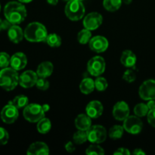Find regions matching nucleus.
Returning a JSON list of instances; mask_svg holds the SVG:
<instances>
[{
	"instance_id": "1a4fd4ad",
	"label": "nucleus",
	"mask_w": 155,
	"mask_h": 155,
	"mask_svg": "<svg viewBox=\"0 0 155 155\" xmlns=\"http://www.w3.org/2000/svg\"><path fill=\"white\" fill-rule=\"evenodd\" d=\"M1 119L5 124H14L15 121L18 120L19 113H18V109L15 107L14 104L9 102L8 104H6L2 110H1Z\"/></svg>"
},
{
	"instance_id": "0eeeda50",
	"label": "nucleus",
	"mask_w": 155,
	"mask_h": 155,
	"mask_svg": "<svg viewBox=\"0 0 155 155\" xmlns=\"http://www.w3.org/2000/svg\"><path fill=\"white\" fill-rule=\"evenodd\" d=\"M87 70L89 74L94 77H98L104 72L105 61L101 56H95L88 61Z\"/></svg>"
},
{
	"instance_id": "7c9ffc66",
	"label": "nucleus",
	"mask_w": 155,
	"mask_h": 155,
	"mask_svg": "<svg viewBox=\"0 0 155 155\" xmlns=\"http://www.w3.org/2000/svg\"><path fill=\"white\" fill-rule=\"evenodd\" d=\"M86 154L88 155H104V151L98 144H92L88 147Z\"/></svg>"
},
{
	"instance_id": "f3484780",
	"label": "nucleus",
	"mask_w": 155,
	"mask_h": 155,
	"mask_svg": "<svg viewBox=\"0 0 155 155\" xmlns=\"http://www.w3.org/2000/svg\"><path fill=\"white\" fill-rule=\"evenodd\" d=\"M27 64V58L25 54L23 52H17L11 57L10 65L16 71L24 69Z\"/></svg>"
},
{
	"instance_id": "cd10ccee",
	"label": "nucleus",
	"mask_w": 155,
	"mask_h": 155,
	"mask_svg": "<svg viewBox=\"0 0 155 155\" xmlns=\"http://www.w3.org/2000/svg\"><path fill=\"white\" fill-rule=\"evenodd\" d=\"M73 140L77 145H82L85 143L86 141H88L87 131L78 130V131L76 132L73 136Z\"/></svg>"
},
{
	"instance_id": "6ab92c4d",
	"label": "nucleus",
	"mask_w": 155,
	"mask_h": 155,
	"mask_svg": "<svg viewBox=\"0 0 155 155\" xmlns=\"http://www.w3.org/2000/svg\"><path fill=\"white\" fill-rule=\"evenodd\" d=\"M92 118L87 114H81L77 117L75 120V126L77 130L87 131L92 127Z\"/></svg>"
},
{
	"instance_id": "aec40b11",
	"label": "nucleus",
	"mask_w": 155,
	"mask_h": 155,
	"mask_svg": "<svg viewBox=\"0 0 155 155\" xmlns=\"http://www.w3.org/2000/svg\"><path fill=\"white\" fill-rule=\"evenodd\" d=\"M53 71H54V66L52 63L50 61H44L38 66L36 74L39 77L47 78L52 74Z\"/></svg>"
},
{
	"instance_id": "4c0bfd02",
	"label": "nucleus",
	"mask_w": 155,
	"mask_h": 155,
	"mask_svg": "<svg viewBox=\"0 0 155 155\" xmlns=\"http://www.w3.org/2000/svg\"><path fill=\"white\" fill-rule=\"evenodd\" d=\"M114 154L115 155H130V152L127 148H120L117 149L116 151L114 152Z\"/></svg>"
},
{
	"instance_id": "473e14b6",
	"label": "nucleus",
	"mask_w": 155,
	"mask_h": 155,
	"mask_svg": "<svg viewBox=\"0 0 155 155\" xmlns=\"http://www.w3.org/2000/svg\"><path fill=\"white\" fill-rule=\"evenodd\" d=\"M11 57L7 52H0V68H8L10 65Z\"/></svg>"
},
{
	"instance_id": "f704fd0d",
	"label": "nucleus",
	"mask_w": 155,
	"mask_h": 155,
	"mask_svg": "<svg viewBox=\"0 0 155 155\" xmlns=\"http://www.w3.org/2000/svg\"><path fill=\"white\" fill-rule=\"evenodd\" d=\"M123 79L127 83H133L136 79V74L133 70H127L123 75Z\"/></svg>"
},
{
	"instance_id": "39448f33",
	"label": "nucleus",
	"mask_w": 155,
	"mask_h": 155,
	"mask_svg": "<svg viewBox=\"0 0 155 155\" xmlns=\"http://www.w3.org/2000/svg\"><path fill=\"white\" fill-rule=\"evenodd\" d=\"M45 111L42 105L38 104H28L24 108L23 116L26 120L30 123H36L45 117Z\"/></svg>"
},
{
	"instance_id": "de8ad7c7",
	"label": "nucleus",
	"mask_w": 155,
	"mask_h": 155,
	"mask_svg": "<svg viewBox=\"0 0 155 155\" xmlns=\"http://www.w3.org/2000/svg\"><path fill=\"white\" fill-rule=\"evenodd\" d=\"M0 11H1V5H0Z\"/></svg>"
},
{
	"instance_id": "37998d69",
	"label": "nucleus",
	"mask_w": 155,
	"mask_h": 155,
	"mask_svg": "<svg viewBox=\"0 0 155 155\" xmlns=\"http://www.w3.org/2000/svg\"><path fill=\"white\" fill-rule=\"evenodd\" d=\"M42 109H43V110L45 111V113H46V112L49 110V105H48V104H43V105H42Z\"/></svg>"
},
{
	"instance_id": "423d86ee",
	"label": "nucleus",
	"mask_w": 155,
	"mask_h": 155,
	"mask_svg": "<svg viewBox=\"0 0 155 155\" xmlns=\"http://www.w3.org/2000/svg\"><path fill=\"white\" fill-rule=\"evenodd\" d=\"M88 141L92 144H100L105 141L107 138V130L100 125L92 126L87 130Z\"/></svg>"
},
{
	"instance_id": "f8f14e48",
	"label": "nucleus",
	"mask_w": 155,
	"mask_h": 155,
	"mask_svg": "<svg viewBox=\"0 0 155 155\" xmlns=\"http://www.w3.org/2000/svg\"><path fill=\"white\" fill-rule=\"evenodd\" d=\"M37 74L33 71H26L19 76V84L23 88L28 89L35 86L37 81Z\"/></svg>"
},
{
	"instance_id": "393cba45",
	"label": "nucleus",
	"mask_w": 155,
	"mask_h": 155,
	"mask_svg": "<svg viewBox=\"0 0 155 155\" xmlns=\"http://www.w3.org/2000/svg\"><path fill=\"white\" fill-rule=\"evenodd\" d=\"M12 104L15 106L18 109L24 108L29 104V99L26 95H19L15 97L12 101H10Z\"/></svg>"
},
{
	"instance_id": "c03bdc74",
	"label": "nucleus",
	"mask_w": 155,
	"mask_h": 155,
	"mask_svg": "<svg viewBox=\"0 0 155 155\" xmlns=\"http://www.w3.org/2000/svg\"><path fill=\"white\" fill-rule=\"evenodd\" d=\"M132 1H133V0H122L123 2L126 5H130V3L132 2Z\"/></svg>"
},
{
	"instance_id": "2eb2a0df",
	"label": "nucleus",
	"mask_w": 155,
	"mask_h": 155,
	"mask_svg": "<svg viewBox=\"0 0 155 155\" xmlns=\"http://www.w3.org/2000/svg\"><path fill=\"white\" fill-rule=\"evenodd\" d=\"M103 105L100 101H92L87 104L86 107V114L92 119L98 118L103 113Z\"/></svg>"
},
{
	"instance_id": "9d476101",
	"label": "nucleus",
	"mask_w": 155,
	"mask_h": 155,
	"mask_svg": "<svg viewBox=\"0 0 155 155\" xmlns=\"http://www.w3.org/2000/svg\"><path fill=\"white\" fill-rule=\"evenodd\" d=\"M141 98L145 101L155 100V80H148L143 82L139 89Z\"/></svg>"
},
{
	"instance_id": "a18cd8bd",
	"label": "nucleus",
	"mask_w": 155,
	"mask_h": 155,
	"mask_svg": "<svg viewBox=\"0 0 155 155\" xmlns=\"http://www.w3.org/2000/svg\"><path fill=\"white\" fill-rule=\"evenodd\" d=\"M18 1L21 3H29L33 1V0H18Z\"/></svg>"
},
{
	"instance_id": "58836bf2",
	"label": "nucleus",
	"mask_w": 155,
	"mask_h": 155,
	"mask_svg": "<svg viewBox=\"0 0 155 155\" xmlns=\"http://www.w3.org/2000/svg\"><path fill=\"white\" fill-rule=\"evenodd\" d=\"M65 149H66V151H68V152L72 153L75 151L76 148L72 142H68V143L65 145Z\"/></svg>"
},
{
	"instance_id": "5701e85b",
	"label": "nucleus",
	"mask_w": 155,
	"mask_h": 155,
	"mask_svg": "<svg viewBox=\"0 0 155 155\" xmlns=\"http://www.w3.org/2000/svg\"><path fill=\"white\" fill-rule=\"evenodd\" d=\"M51 127V121L48 118L43 117L40 120L38 121L37 130L41 134H46L50 131Z\"/></svg>"
},
{
	"instance_id": "72a5a7b5",
	"label": "nucleus",
	"mask_w": 155,
	"mask_h": 155,
	"mask_svg": "<svg viewBox=\"0 0 155 155\" xmlns=\"http://www.w3.org/2000/svg\"><path fill=\"white\" fill-rule=\"evenodd\" d=\"M36 86L39 90L45 91L49 88V82L46 80V78L39 77L36 81Z\"/></svg>"
},
{
	"instance_id": "4be33fe9",
	"label": "nucleus",
	"mask_w": 155,
	"mask_h": 155,
	"mask_svg": "<svg viewBox=\"0 0 155 155\" xmlns=\"http://www.w3.org/2000/svg\"><path fill=\"white\" fill-rule=\"evenodd\" d=\"M95 89V81L91 78L83 79L80 84V91L85 95L92 93Z\"/></svg>"
},
{
	"instance_id": "a878e982",
	"label": "nucleus",
	"mask_w": 155,
	"mask_h": 155,
	"mask_svg": "<svg viewBox=\"0 0 155 155\" xmlns=\"http://www.w3.org/2000/svg\"><path fill=\"white\" fill-rule=\"evenodd\" d=\"M124 130H124V127H121L120 125L114 126L109 130V137L112 139H114V140L120 139V138H122L123 135H124Z\"/></svg>"
},
{
	"instance_id": "2f4dec72",
	"label": "nucleus",
	"mask_w": 155,
	"mask_h": 155,
	"mask_svg": "<svg viewBox=\"0 0 155 155\" xmlns=\"http://www.w3.org/2000/svg\"><path fill=\"white\" fill-rule=\"evenodd\" d=\"M107 81L104 77H98L95 80V89L99 92L104 91L107 88Z\"/></svg>"
},
{
	"instance_id": "9b49d317",
	"label": "nucleus",
	"mask_w": 155,
	"mask_h": 155,
	"mask_svg": "<svg viewBox=\"0 0 155 155\" xmlns=\"http://www.w3.org/2000/svg\"><path fill=\"white\" fill-rule=\"evenodd\" d=\"M103 18L101 14L98 12H92L86 15L83 20V26L86 29L89 30H95L101 25Z\"/></svg>"
},
{
	"instance_id": "f257e3e1",
	"label": "nucleus",
	"mask_w": 155,
	"mask_h": 155,
	"mask_svg": "<svg viewBox=\"0 0 155 155\" xmlns=\"http://www.w3.org/2000/svg\"><path fill=\"white\" fill-rule=\"evenodd\" d=\"M4 15L13 25H18L25 20L27 17V10L23 3L15 1L8 2L4 8Z\"/></svg>"
},
{
	"instance_id": "e433bc0d",
	"label": "nucleus",
	"mask_w": 155,
	"mask_h": 155,
	"mask_svg": "<svg viewBox=\"0 0 155 155\" xmlns=\"http://www.w3.org/2000/svg\"><path fill=\"white\" fill-rule=\"evenodd\" d=\"M147 117H148V122L151 127H155V109L151 110L148 111V114H147Z\"/></svg>"
},
{
	"instance_id": "f03ea898",
	"label": "nucleus",
	"mask_w": 155,
	"mask_h": 155,
	"mask_svg": "<svg viewBox=\"0 0 155 155\" xmlns=\"http://www.w3.org/2000/svg\"><path fill=\"white\" fill-rule=\"evenodd\" d=\"M24 37L31 42H40L46 40L48 36L46 28L39 22H32L26 27L24 31Z\"/></svg>"
},
{
	"instance_id": "bb28decb",
	"label": "nucleus",
	"mask_w": 155,
	"mask_h": 155,
	"mask_svg": "<svg viewBox=\"0 0 155 155\" xmlns=\"http://www.w3.org/2000/svg\"><path fill=\"white\" fill-rule=\"evenodd\" d=\"M45 42L50 47L57 48L61 45V38L56 33H50L47 36Z\"/></svg>"
},
{
	"instance_id": "79ce46f5",
	"label": "nucleus",
	"mask_w": 155,
	"mask_h": 155,
	"mask_svg": "<svg viewBox=\"0 0 155 155\" xmlns=\"http://www.w3.org/2000/svg\"><path fill=\"white\" fill-rule=\"evenodd\" d=\"M46 1L48 4L51 5H56L58 2V0H46Z\"/></svg>"
},
{
	"instance_id": "a211bd4d",
	"label": "nucleus",
	"mask_w": 155,
	"mask_h": 155,
	"mask_svg": "<svg viewBox=\"0 0 155 155\" xmlns=\"http://www.w3.org/2000/svg\"><path fill=\"white\" fill-rule=\"evenodd\" d=\"M8 36L11 42L18 44L23 40L24 37V33L19 26L13 24L8 30Z\"/></svg>"
},
{
	"instance_id": "c85d7f7f",
	"label": "nucleus",
	"mask_w": 155,
	"mask_h": 155,
	"mask_svg": "<svg viewBox=\"0 0 155 155\" xmlns=\"http://www.w3.org/2000/svg\"><path fill=\"white\" fill-rule=\"evenodd\" d=\"M91 36H92L91 30L85 28L79 32L78 35H77V40L81 44L89 43L91 39Z\"/></svg>"
},
{
	"instance_id": "7ed1b4c3",
	"label": "nucleus",
	"mask_w": 155,
	"mask_h": 155,
	"mask_svg": "<svg viewBox=\"0 0 155 155\" xmlns=\"http://www.w3.org/2000/svg\"><path fill=\"white\" fill-rule=\"evenodd\" d=\"M19 84L18 71L12 67L2 68L0 71V86L5 91H12Z\"/></svg>"
},
{
	"instance_id": "20e7f679",
	"label": "nucleus",
	"mask_w": 155,
	"mask_h": 155,
	"mask_svg": "<svg viewBox=\"0 0 155 155\" xmlns=\"http://www.w3.org/2000/svg\"><path fill=\"white\" fill-rule=\"evenodd\" d=\"M66 16L71 21H79L85 15V7L83 2L78 0H70L65 6Z\"/></svg>"
},
{
	"instance_id": "c756f323",
	"label": "nucleus",
	"mask_w": 155,
	"mask_h": 155,
	"mask_svg": "<svg viewBox=\"0 0 155 155\" xmlns=\"http://www.w3.org/2000/svg\"><path fill=\"white\" fill-rule=\"evenodd\" d=\"M149 109H148L147 104H144V103H139V104H136L134 107V113L139 117H142L148 114Z\"/></svg>"
},
{
	"instance_id": "b1692460",
	"label": "nucleus",
	"mask_w": 155,
	"mask_h": 155,
	"mask_svg": "<svg viewBox=\"0 0 155 155\" xmlns=\"http://www.w3.org/2000/svg\"><path fill=\"white\" fill-rule=\"evenodd\" d=\"M122 0H104L103 5L108 12H116L120 8Z\"/></svg>"
},
{
	"instance_id": "49530a36",
	"label": "nucleus",
	"mask_w": 155,
	"mask_h": 155,
	"mask_svg": "<svg viewBox=\"0 0 155 155\" xmlns=\"http://www.w3.org/2000/svg\"><path fill=\"white\" fill-rule=\"evenodd\" d=\"M2 21L3 20H2L1 18H0V31L2 30Z\"/></svg>"
},
{
	"instance_id": "ea45409f",
	"label": "nucleus",
	"mask_w": 155,
	"mask_h": 155,
	"mask_svg": "<svg viewBox=\"0 0 155 155\" xmlns=\"http://www.w3.org/2000/svg\"><path fill=\"white\" fill-rule=\"evenodd\" d=\"M147 106H148L149 110L155 109V101L154 100H149L148 102L147 103Z\"/></svg>"
},
{
	"instance_id": "4468645a",
	"label": "nucleus",
	"mask_w": 155,
	"mask_h": 155,
	"mask_svg": "<svg viewBox=\"0 0 155 155\" xmlns=\"http://www.w3.org/2000/svg\"><path fill=\"white\" fill-rule=\"evenodd\" d=\"M112 113L117 120L124 121L127 117L130 116V107L125 101H118L114 106Z\"/></svg>"
},
{
	"instance_id": "a19ab883",
	"label": "nucleus",
	"mask_w": 155,
	"mask_h": 155,
	"mask_svg": "<svg viewBox=\"0 0 155 155\" xmlns=\"http://www.w3.org/2000/svg\"><path fill=\"white\" fill-rule=\"evenodd\" d=\"M133 154L144 155L145 154V152L142 151V149H140V148H136V149H135V151H133Z\"/></svg>"
},
{
	"instance_id": "dca6fc26",
	"label": "nucleus",
	"mask_w": 155,
	"mask_h": 155,
	"mask_svg": "<svg viewBox=\"0 0 155 155\" xmlns=\"http://www.w3.org/2000/svg\"><path fill=\"white\" fill-rule=\"evenodd\" d=\"M27 154L28 155H47L49 154V148L44 142H36L29 146Z\"/></svg>"
},
{
	"instance_id": "c9c22d12",
	"label": "nucleus",
	"mask_w": 155,
	"mask_h": 155,
	"mask_svg": "<svg viewBox=\"0 0 155 155\" xmlns=\"http://www.w3.org/2000/svg\"><path fill=\"white\" fill-rule=\"evenodd\" d=\"M9 140V134L7 130L3 127H0V146L5 145Z\"/></svg>"
},
{
	"instance_id": "ddd939ff",
	"label": "nucleus",
	"mask_w": 155,
	"mask_h": 155,
	"mask_svg": "<svg viewBox=\"0 0 155 155\" xmlns=\"http://www.w3.org/2000/svg\"><path fill=\"white\" fill-rule=\"evenodd\" d=\"M108 41L105 37L101 36H96L91 38L89 42V48L92 51L97 53L104 52L108 48Z\"/></svg>"
},
{
	"instance_id": "412c9836",
	"label": "nucleus",
	"mask_w": 155,
	"mask_h": 155,
	"mask_svg": "<svg viewBox=\"0 0 155 155\" xmlns=\"http://www.w3.org/2000/svg\"><path fill=\"white\" fill-rule=\"evenodd\" d=\"M136 54L131 50H125L120 58L121 64L127 68H133L136 65Z\"/></svg>"
},
{
	"instance_id": "09e8293b",
	"label": "nucleus",
	"mask_w": 155,
	"mask_h": 155,
	"mask_svg": "<svg viewBox=\"0 0 155 155\" xmlns=\"http://www.w3.org/2000/svg\"><path fill=\"white\" fill-rule=\"evenodd\" d=\"M78 1H81L82 2V1H83V0H78Z\"/></svg>"
},
{
	"instance_id": "6e6552de",
	"label": "nucleus",
	"mask_w": 155,
	"mask_h": 155,
	"mask_svg": "<svg viewBox=\"0 0 155 155\" xmlns=\"http://www.w3.org/2000/svg\"><path fill=\"white\" fill-rule=\"evenodd\" d=\"M124 128L127 133L133 135L139 134L141 133L143 128L142 121L139 119V117L128 116L124 120Z\"/></svg>"
},
{
	"instance_id": "8fccbe9b",
	"label": "nucleus",
	"mask_w": 155,
	"mask_h": 155,
	"mask_svg": "<svg viewBox=\"0 0 155 155\" xmlns=\"http://www.w3.org/2000/svg\"><path fill=\"white\" fill-rule=\"evenodd\" d=\"M65 1H70V0H65Z\"/></svg>"
}]
</instances>
